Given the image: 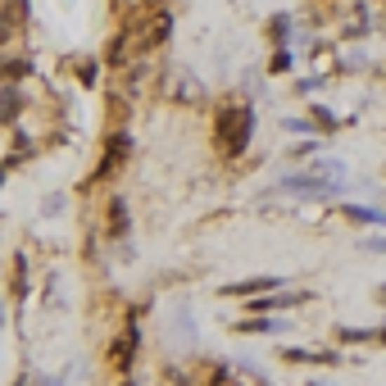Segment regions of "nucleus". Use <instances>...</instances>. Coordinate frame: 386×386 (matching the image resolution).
I'll return each mask as SVG.
<instances>
[{
  "instance_id": "f257e3e1",
  "label": "nucleus",
  "mask_w": 386,
  "mask_h": 386,
  "mask_svg": "<svg viewBox=\"0 0 386 386\" xmlns=\"http://www.w3.org/2000/svg\"><path fill=\"white\" fill-rule=\"evenodd\" d=\"M214 141H218V150H223V154L246 150V141H250V109H223V114H218Z\"/></svg>"
},
{
  "instance_id": "f03ea898",
  "label": "nucleus",
  "mask_w": 386,
  "mask_h": 386,
  "mask_svg": "<svg viewBox=\"0 0 386 386\" xmlns=\"http://www.w3.org/2000/svg\"><path fill=\"white\" fill-rule=\"evenodd\" d=\"M132 350H137V336H119V345L109 350V359H114V368H128V359H132Z\"/></svg>"
},
{
  "instance_id": "7ed1b4c3",
  "label": "nucleus",
  "mask_w": 386,
  "mask_h": 386,
  "mask_svg": "<svg viewBox=\"0 0 386 386\" xmlns=\"http://www.w3.org/2000/svg\"><path fill=\"white\" fill-rule=\"evenodd\" d=\"M128 232V209H123V200H114L109 205V237H123Z\"/></svg>"
},
{
  "instance_id": "20e7f679",
  "label": "nucleus",
  "mask_w": 386,
  "mask_h": 386,
  "mask_svg": "<svg viewBox=\"0 0 386 386\" xmlns=\"http://www.w3.org/2000/svg\"><path fill=\"white\" fill-rule=\"evenodd\" d=\"M373 341H382V345H386V327H382V332H373Z\"/></svg>"
},
{
  "instance_id": "39448f33",
  "label": "nucleus",
  "mask_w": 386,
  "mask_h": 386,
  "mask_svg": "<svg viewBox=\"0 0 386 386\" xmlns=\"http://www.w3.org/2000/svg\"><path fill=\"white\" fill-rule=\"evenodd\" d=\"M373 250H386V241H373Z\"/></svg>"
}]
</instances>
